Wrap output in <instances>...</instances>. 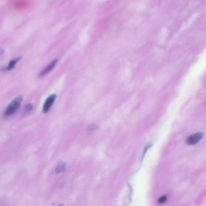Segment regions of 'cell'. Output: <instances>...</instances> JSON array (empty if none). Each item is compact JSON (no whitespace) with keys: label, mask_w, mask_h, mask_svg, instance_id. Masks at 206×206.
Instances as JSON below:
<instances>
[{"label":"cell","mask_w":206,"mask_h":206,"mask_svg":"<svg viewBox=\"0 0 206 206\" xmlns=\"http://www.w3.org/2000/svg\"><path fill=\"white\" fill-rule=\"evenodd\" d=\"M23 100V97L22 95H19L14 98L5 109L4 116L9 117L15 114L19 109Z\"/></svg>","instance_id":"1"},{"label":"cell","mask_w":206,"mask_h":206,"mask_svg":"<svg viewBox=\"0 0 206 206\" xmlns=\"http://www.w3.org/2000/svg\"><path fill=\"white\" fill-rule=\"evenodd\" d=\"M56 95L53 94L46 99L43 106V109H42L43 112L46 113L50 110L51 108L56 99Z\"/></svg>","instance_id":"2"},{"label":"cell","mask_w":206,"mask_h":206,"mask_svg":"<svg viewBox=\"0 0 206 206\" xmlns=\"http://www.w3.org/2000/svg\"><path fill=\"white\" fill-rule=\"evenodd\" d=\"M203 137V134L201 133H198L193 134L188 138L187 139V144L190 145H193L198 143V142Z\"/></svg>","instance_id":"3"},{"label":"cell","mask_w":206,"mask_h":206,"mask_svg":"<svg viewBox=\"0 0 206 206\" xmlns=\"http://www.w3.org/2000/svg\"><path fill=\"white\" fill-rule=\"evenodd\" d=\"M57 62H58V59H56L50 63L47 67H45V69H43L42 71H41L39 75V76L40 77H44L48 73L55 67V66L57 64Z\"/></svg>","instance_id":"4"},{"label":"cell","mask_w":206,"mask_h":206,"mask_svg":"<svg viewBox=\"0 0 206 206\" xmlns=\"http://www.w3.org/2000/svg\"><path fill=\"white\" fill-rule=\"evenodd\" d=\"M22 57L20 56V57H17V58H16V59L11 60V61L9 62L8 67L3 68L2 70H8V71L11 70L14 67H15V65H16V64L17 63L20 61L22 59Z\"/></svg>","instance_id":"5"},{"label":"cell","mask_w":206,"mask_h":206,"mask_svg":"<svg viewBox=\"0 0 206 206\" xmlns=\"http://www.w3.org/2000/svg\"><path fill=\"white\" fill-rule=\"evenodd\" d=\"M67 166L65 163H60L58 166L56 168L55 172L56 173H63L65 170Z\"/></svg>","instance_id":"6"},{"label":"cell","mask_w":206,"mask_h":206,"mask_svg":"<svg viewBox=\"0 0 206 206\" xmlns=\"http://www.w3.org/2000/svg\"><path fill=\"white\" fill-rule=\"evenodd\" d=\"M33 108V105L32 104H29L26 105L25 108V112L26 113H28L31 112Z\"/></svg>","instance_id":"7"},{"label":"cell","mask_w":206,"mask_h":206,"mask_svg":"<svg viewBox=\"0 0 206 206\" xmlns=\"http://www.w3.org/2000/svg\"><path fill=\"white\" fill-rule=\"evenodd\" d=\"M167 197L166 196H162L159 198V200H158V202L160 204L164 203L167 200Z\"/></svg>","instance_id":"8"},{"label":"cell","mask_w":206,"mask_h":206,"mask_svg":"<svg viewBox=\"0 0 206 206\" xmlns=\"http://www.w3.org/2000/svg\"><path fill=\"white\" fill-rule=\"evenodd\" d=\"M97 129V126L94 124H91L88 126V129L90 131H93Z\"/></svg>","instance_id":"9"},{"label":"cell","mask_w":206,"mask_h":206,"mask_svg":"<svg viewBox=\"0 0 206 206\" xmlns=\"http://www.w3.org/2000/svg\"><path fill=\"white\" fill-rule=\"evenodd\" d=\"M5 53V50L3 49H0V56Z\"/></svg>","instance_id":"10"}]
</instances>
